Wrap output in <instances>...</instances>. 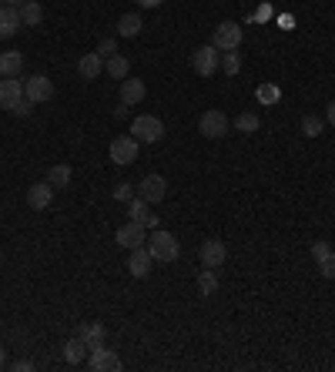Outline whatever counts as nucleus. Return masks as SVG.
<instances>
[{
  "label": "nucleus",
  "mask_w": 335,
  "mask_h": 372,
  "mask_svg": "<svg viewBox=\"0 0 335 372\" xmlns=\"http://www.w3.org/2000/svg\"><path fill=\"white\" fill-rule=\"evenodd\" d=\"M20 98H24V81H17V77H4V81H0V107L11 111Z\"/></svg>",
  "instance_id": "nucleus-17"
},
{
  "label": "nucleus",
  "mask_w": 335,
  "mask_h": 372,
  "mask_svg": "<svg viewBox=\"0 0 335 372\" xmlns=\"http://www.w3.org/2000/svg\"><path fill=\"white\" fill-rule=\"evenodd\" d=\"M98 54H101V57H111V54H117L114 40H111V37H104V40H101V47H98Z\"/></svg>",
  "instance_id": "nucleus-34"
},
{
  "label": "nucleus",
  "mask_w": 335,
  "mask_h": 372,
  "mask_svg": "<svg viewBox=\"0 0 335 372\" xmlns=\"http://www.w3.org/2000/svg\"><path fill=\"white\" fill-rule=\"evenodd\" d=\"M104 71L114 77V81H124V77H128V71H131V61L124 57V54H111V57L104 61Z\"/></svg>",
  "instance_id": "nucleus-23"
},
{
  "label": "nucleus",
  "mask_w": 335,
  "mask_h": 372,
  "mask_svg": "<svg viewBox=\"0 0 335 372\" xmlns=\"http://www.w3.org/2000/svg\"><path fill=\"white\" fill-rule=\"evenodd\" d=\"M24 98L34 104H44L54 98V81L47 74H34V77H24Z\"/></svg>",
  "instance_id": "nucleus-6"
},
{
  "label": "nucleus",
  "mask_w": 335,
  "mask_h": 372,
  "mask_svg": "<svg viewBox=\"0 0 335 372\" xmlns=\"http://www.w3.org/2000/svg\"><path fill=\"white\" fill-rule=\"evenodd\" d=\"M198 292H201L205 298H211L215 292H218V275H215V269L198 272Z\"/></svg>",
  "instance_id": "nucleus-26"
},
{
  "label": "nucleus",
  "mask_w": 335,
  "mask_h": 372,
  "mask_svg": "<svg viewBox=\"0 0 335 372\" xmlns=\"http://www.w3.org/2000/svg\"><path fill=\"white\" fill-rule=\"evenodd\" d=\"M13 369H17V372H27V369H34V362H27V359H20V362H13Z\"/></svg>",
  "instance_id": "nucleus-35"
},
{
  "label": "nucleus",
  "mask_w": 335,
  "mask_h": 372,
  "mask_svg": "<svg viewBox=\"0 0 335 372\" xmlns=\"http://www.w3.org/2000/svg\"><path fill=\"white\" fill-rule=\"evenodd\" d=\"M198 258H201L205 269H221L225 258H228V248H225L221 238H208V242H201V248H198Z\"/></svg>",
  "instance_id": "nucleus-9"
},
{
  "label": "nucleus",
  "mask_w": 335,
  "mask_h": 372,
  "mask_svg": "<svg viewBox=\"0 0 335 372\" xmlns=\"http://www.w3.org/2000/svg\"><path fill=\"white\" fill-rule=\"evenodd\" d=\"M24 27V21H20V11L17 7H11V4H0V40H11L17 30Z\"/></svg>",
  "instance_id": "nucleus-14"
},
{
  "label": "nucleus",
  "mask_w": 335,
  "mask_h": 372,
  "mask_svg": "<svg viewBox=\"0 0 335 372\" xmlns=\"http://www.w3.org/2000/svg\"><path fill=\"white\" fill-rule=\"evenodd\" d=\"M141 13H124L121 21H117V34L121 37H138L141 34Z\"/></svg>",
  "instance_id": "nucleus-25"
},
{
  "label": "nucleus",
  "mask_w": 335,
  "mask_h": 372,
  "mask_svg": "<svg viewBox=\"0 0 335 372\" xmlns=\"http://www.w3.org/2000/svg\"><path fill=\"white\" fill-rule=\"evenodd\" d=\"M322 128H325L322 117H315V115L302 117V134H305V138H319V134H322Z\"/></svg>",
  "instance_id": "nucleus-28"
},
{
  "label": "nucleus",
  "mask_w": 335,
  "mask_h": 372,
  "mask_svg": "<svg viewBox=\"0 0 335 372\" xmlns=\"http://www.w3.org/2000/svg\"><path fill=\"white\" fill-rule=\"evenodd\" d=\"M128 215L134 221H141L144 228H151V231L158 228V215H151V211H148V202H144L141 194H134V198L128 202Z\"/></svg>",
  "instance_id": "nucleus-18"
},
{
  "label": "nucleus",
  "mask_w": 335,
  "mask_h": 372,
  "mask_svg": "<svg viewBox=\"0 0 335 372\" xmlns=\"http://www.w3.org/2000/svg\"><path fill=\"white\" fill-rule=\"evenodd\" d=\"M71 175H74L71 165H54L51 171H47V185H51V188H67V185H71Z\"/></svg>",
  "instance_id": "nucleus-27"
},
{
  "label": "nucleus",
  "mask_w": 335,
  "mask_h": 372,
  "mask_svg": "<svg viewBox=\"0 0 335 372\" xmlns=\"http://www.w3.org/2000/svg\"><path fill=\"white\" fill-rule=\"evenodd\" d=\"M11 111H13L17 117H24V115H30V111H34V101H27V98H20V101L13 104Z\"/></svg>",
  "instance_id": "nucleus-33"
},
{
  "label": "nucleus",
  "mask_w": 335,
  "mask_h": 372,
  "mask_svg": "<svg viewBox=\"0 0 335 372\" xmlns=\"http://www.w3.org/2000/svg\"><path fill=\"white\" fill-rule=\"evenodd\" d=\"M221 71H225V74H238V71H242L238 51H221Z\"/></svg>",
  "instance_id": "nucleus-30"
},
{
  "label": "nucleus",
  "mask_w": 335,
  "mask_h": 372,
  "mask_svg": "<svg viewBox=\"0 0 335 372\" xmlns=\"http://www.w3.org/2000/svg\"><path fill=\"white\" fill-rule=\"evenodd\" d=\"M211 44H215L218 51H238V44H242V24H235V21H221V24L215 27Z\"/></svg>",
  "instance_id": "nucleus-7"
},
{
  "label": "nucleus",
  "mask_w": 335,
  "mask_h": 372,
  "mask_svg": "<svg viewBox=\"0 0 335 372\" xmlns=\"http://www.w3.org/2000/svg\"><path fill=\"white\" fill-rule=\"evenodd\" d=\"M258 124H261V121H258V115H252V111H245V115L235 117V128L242 131V134H255Z\"/></svg>",
  "instance_id": "nucleus-29"
},
{
  "label": "nucleus",
  "mask_w": 335,
  "mask_h": 372,
  "mask_svg": "<svg viewBox=\"0 0 335 372\" xmlns=\"http://www.w3.org/2000/svg\"><path fill=\"white\" fill-rule=\"evenodd\" d=\"M4 362H7V349L0 346V366H4Z\"/></svg>",
  "instance_id": "nucleus-39"
},
{
  "label": "nucleus",
  "mask_w": 335,
  "mask_h": 372,
  "mask_svg": "<svg viewBox=\"0 0 335 372\" xmlns=\"http://www.w3.org/2000/svg\"><path fill=\"white\" fill-rule=\"evenodd\" d=\"M121 366H124V362H121V356H117L114 349L101 346V349H94V352H88V369L90 372H117Z\"/></svg>",
  "instance_id": "nucleus-8"
},
{
  "label": "nucleus",
  "mask_w": 335,
  "mask_h": 372,
  "mask_svg": "<svg viewBox=\"0 0 335 372\" xmlns=\"http://www.w3.org/2000/svg\"><path fill=\"white\" fill-rule=\"evenodd\" d=\"M141 7H161V0H138Z\"/></svg>",
  "instance_id": "nucleus-36"
},
{
  "label": "nucleus",
  "mask_w": 335,
  "mask_h": 372,
  "mask_svg": "<svg viewBox=\"0 0 335 372\" xmlns=\"http://www.w3.org/2000/svg\"><path fill=\"white\" fill-rule=\"evenodd\" d=\"M107 154H111V161L121 165V168L131 165V161H138V138H134V134H121V138L111 141Z\"/></svg>",
  "instance_id": "nucleus-5"
},
{
  "label": "nucleus",
  "mask_w": 335,
  "mask_h": 372,
  "mask_svg": "<svg viewBox=\"0 0 335 372\" xmlns=\"http://www.w3.org/2000/svg\"><path fill=\"white\" fill-rule=\"evenodd\" d=\"M88 352H90V349L84 346V339H81V335L67 339V346H64V359L71 362V366H81V362L88 359Z\"/></svg>",
  "instance_id": "nucleus-22"
},
{
  "label": "nucleus",
  "mask_w": 335,
  "mask_h": 372,
  "mask_svg": "<svg viewBox=\"0 0 335 372\" xmlns=\"http://www.w3.org/2000/svg\"><path fill=\"white\" fill-rule=\"evenodd\" d=\"M258 98H261L265 104H275L278 98H282V91L275 88V84H261V88H258Z\"/></svg>",
  "instance_id": "nucleus-32"
},
{
  "label": "nucleus",
  "mask_w": 335,
  "mask_h": 372,
  "mask_svg": "<svg viewBox=\"0 0 335 372\" xmlns=\"http://www.w3.org/2000/svg\"><path fill=\"white\" fill-rule=\"evenodd\" d=\"M144 94H148V84H144L141 77H124L121 81V104H141Z\"/></svg>",
  "instance_id": "nucleus-16"
},
{
  "label": "nucleus",
  "mask_w": 335,
  "mask_h": 372,
  "mask_svg": "<svg viewBox=\"0 0 335 372\" xmlns=\"http://www.w3.org/2000/svg\"><path fill=\"white\" fill-rule=\"evenodd\" d=\"M228 128H232V121H228V115H225V111H218V107H211V111H205V115L198 117V131L205 134L208 141H218V138H225V134H228Z\"/></svg>",
  "instance_id": "nucleus-3"
},
{
  "label": "nucleus",
  "mask_w": 335,
  "mask_h": 372,
  "mask_svg": "<svg viewBox=\"0 0 335 372\" xmlns=\"http://www.w3.org/2000/svg\"><path fill=\"white\" fill-rule=\"evenodd\" d=\"M0 4H11V7H20L24 0H0Z\"/></svg>",
  "instance_id": "nucleus-38"
},
{
  "label": "nucleus",
  "mask_w": 335,
  "mask_h": 372,
  "mask_svg": "<svg viewBox=\"0 0 335 372\" xmlns=\"http://www.w3.org/2000/svg\"><path fill=\"white\" fill-rule=\"evenodd\" d=\"M131 198H134V185H128V181H117V185H114V202H124V205H128Z\"/></svg>",
  "instance_id": "nucleus-31"
},
{
  "label": "nucleus",
  "mask_w": 335,
  "mask_h": 372,
  "mask_svg": "<svg viewBox=\"0 0 335 372\" xmlns=\"http://www.w3.org/2000/svg\"><path fill=\"white\" fill-rule=\"evenodd\" d=\"M114 238H117V245H121V248H128V252H131V248H141V245L148 242V228H144L141 221L131 219L128 225H121V228H117Z\"/></svg>",
  "instance_id": "nucleus-10"
},
{
  "label": "nucleus",
  "mask_w": 335,
  "mask_h": 372,
  "mask_svg": "<svg viewBox=\"0 0 335 372\" xmlns=\"http://www.w3.org/2000/svg\"><path fill=\"white\" fill-rule=\"evenodd\" d=\"M20 71H24V54L20 51L0 54V77H20Z\"/></svg>",
  "instance_id": "nucleus-20"
},
{
  "label": "nucleus",
  "mask_w": 335,
  "mask_h": 372,
  "mask_svg": "<svg viewBox=\"0 0 335 372\" xmlns=\"http://www.w3.org/2000/svg\"><path fill=\"white\" fill-rule=\"evenodd\" d=\"M148 252H151V258L155 262H161V265H168V262H175V258L181 255V245H178V238L171 235V231H165V228H155L151 235H148Z\"/></svg>",
  "instance_id": "nucleus-1"
},
{
  "label": "nucleus",
  "mask_w": 335,
  "mask_h": 372,
  "mask_svg": "<svg viewBox=\"0 0 335 372\" xmlns=\"http://www.w3.org/2000/svg\"><path fill=\"white\" fill-rule=\"evenodd\" d=\"M138 194H141L148 205H158V202L168 198V181L161 175H144L141 185H138Z\"/></svg>",
  "instance_id": "nucleus-11"
},
{
  "label": "nucleus",
  "mask_w": 335,
  "mask_h": 372,
  "mask_svg": "<svg viewBox=\"0 0 335 372\" xmlns=\"http://www.w3.org/2000/svg\"><path fill=\"white\" fill-rule=\"evenodd\" d=\"M104 71V61H101V54H84L78 61V74L84 77V81H94V77Z\"/></svg>",
  "instance_id": "nucleus-21"
},
{
  "label": "nucleus",
  "mask_w": 335,
  "mask_h": 372,
  "mask_svg": "<svg viewBox=\"0 0 335 372\" xmlns=\"http://www.w3.org/2000/svg\"><path fill=\"white\" fill-rule=\"evenodd\" d=\"M51 202H54V188L47 185V181H40V185H34V188H27V205L34 208V211L51 208Z\"/></svg>",
  "instance_id": "nucleus-19"
},
{
  "label": "nucleus",
  "mask_w": 335,
  "mask_h": 372,
  "mask_svg": "<svg viewBox=\"0 0 335 372\" xmlns=\"http://www.w3.org/2000/svg\"><path fill=\"white\" fill-rule=\"evenodd\" d=\"M131 134L138 138V144H155L165 138V124H161V117H155V115H141L131 121Z\"/></svg>",
  "instance_id": "nucleus-2"
},
{
  "label": "nucleus",
  "mask_w": 335,
  "mask_h": 372,
  "mask_svg": "<svg viewBox=\"0 0 335 372\" xmlns=\"http://www.w3.org/2000/svg\"><path fill=\"white\" fill-rule=\"evenodd\" d=\"M312 258H315V265L322 272V279H332L335 282V248L329 242H315L312 245Z\"/></svg>",
  "instance_id": "nucleus-12"
},
{
  "label": "nucleus",
  "mask_w": 335,
  "mask_h": 372,
  "mask_svg": "<svg viewBox=\"0 0 335 372\" xmlns=\"http://www.w3.org/2000/svg\"><path fill=\"white\" fill-rule=\"evenodd\" d=\"M151 265H155V258H151V252H148V245H141V248H131L128 272L134 275V279H148V275H151Z\"/></svg>",
  "instance_id": "nucleus-13"
},
{
  "label": "nucleus",
  "mask_w": 335,
  "mask_h": 372,
  "mask_svg": "<svg viewBox=\"0 0 335 372\" xmlns=\"http://www.w3.org/2000/svg\"><path fill=\"white\" fill-rule=\"evenodd\" d=\"M17 11H20V21H24V27H37L40 21H44V7H40L37 0H24Z\"/></svg>",
  "instance_id": "nucleus-24"
},
{
  "label": "nucleus",
  "mask_w": 335,
  "mask_h": 372,
  "mask_svg": "<svg viewBox=\"0 0 335 372\" xmlns=\"http://www.w3.org/2000/svg\"><path fill=\"white\" fill-rule=\"evenodd\" d=\"M329 124H332V128H335V101L329 104Z\"/></svg>",
  "instance_id": "nucleus-37"
},
{
  "label": "nucleus",
  "mask_w": 335,
  "mask_h": 372,
  "mask_svg": "<svg viewBox=\"0 0 335 372\" xmlns=\"http://www.w3.org/2000/svg\"><path fill=\"white\" fill-rule=\"evenodd\" d=\"M78 335L84 339V346L94 352V349H101L107 342V329H104L101 322H81L78 325Z\"/></svg>",
  "instance_id": "nucleus-15"
},
{
  "label": "nucleus",
  "mask_w": 335,
  "mask_h": 372,
  "mask_svg": "<svg viewBox=\"0 0 335 372\" xmlns=\"http://www.w3.org/2000/svg\"><path fill=\"white\" fill-rule=\"evenodd\" d=\"M192 67H194V74L211 77V74H215V71L221 67V51L215 47V44H205V47H198V51L192 54Z\"/></svg>",
  "instance_id": "nucleus-4"
}]
</instances>
